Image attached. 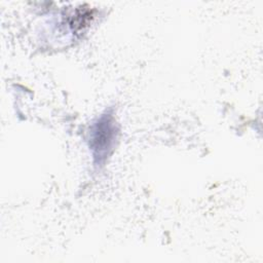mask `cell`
Segmentation results:
<instances>
[{
    "label": "cell",
    "instance_id": "6da1fadb",
    "mask_svg": "<svg viewBox=\"0 0 263 263\" xmlns=\"http://www.w3.org/2000/svg\"><path fill=\"white\" fill-rule=\"evenodd\" d=\"M116 138V125L110 114L103 115L93 125L90 147L98 163L106 159Z\"/></svg>",
    "mask_w": 263,
    "mask_h": 263
}]
</instances>
